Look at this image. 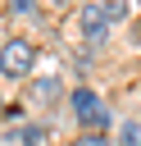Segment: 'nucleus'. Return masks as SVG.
<instances>
[{
    "label": "nucleus",
    "mask_w": 141,
    "mask_h": 146,
    "mask_svg": "<svg viewBox=\"0 0 141 146\" xmlns=\"http://www.w3.org/2000/svg\"><path fill=\"white\" fill-rule=\"evenodd\" d=\"M68 105H73V119H77L86 132H100V128L109 123V110H105V100H100L91 87H77V91L68 96Z\"/></svg>",
    "instance_id": "f257e3e1"
},
{
    "label": "nucleus",
    "mask_w": 141,
    "mask_h": 146,
    "mask_svg": "<svg viewBox=\"0 0 141 146\" xmlns=\"http://www.w3.org/2000/svg\"><path fill=\"white\" fill-rule=\"evenodd\" d=\"M32 59H36V50H32V41H23V36H9V41L0 46V73H5V78H23V73L32 68Z\"/></svg>",
    "instance_id": "f03ea898"
},
{
    "label": "nucleus",
    "mask_w": 141,
    "mask_h": 146,
    "mask_svg": "<svg viewBox=\"0 0 141 146\" xmlns=\"http://www.w3.org/2000/svg\"><path fill=\"white\" fill-rule=\"evenodd\" d=\"M82 36H86L91 46H105V36H109V18H105V9H100V0H91V5H82Z\"/></svg>",
    "instance_id": "7ed1b4c3"
},
{
    "label": "nucleus",
    "mask_w": 141,
    "mask_h": 146,
    "mask_svg": "<svg viewBox=\"0 0 141 146\" xmlns=\"http://www.w3.org/2000/svg\"><path fill=\"white\" fill-rule=\"evenodd\" d=\"M100 9H105V18H109V23H118V18L127 14V0H100Z\"/></svg>",
    "instance_id": "20e7f679"
},
{
    "label": "nucleus",
    "mask_w": 141,
    "mask_h": 146,
    "mask_svg": "<svg viewBox=\"0 0 141 146\" xmlns=\"http://www.w3.org/2000/svg\"><path fill=\"white\" fill-rule=\"evenodd\" d=\"M41 141H45V128H41V123L23 128V146H41Z\"/></svg>",
    "instance_id": "39448f33"
},
{
    "label": "nucleus",
    "mask_w": 141,
    "mask_h": 146,
    "mask_svg": "<svg viewBox=\"0 0 141 146\" xmlns=\"http://www.w3.org/2000/svg\"><path fill=\"white\" fill-rule=\"evenodd\" d=\"M118 141H123V146H141V123H127V128L118 132Z\"/></svg>",
    "instance_id": "423d86ee"
},
{
    "label": "nucleus",
    "mask_w": 141,
    "mask_h": 146,
    "mask_svg": "<svg viewBox=\"0 0 141 146\" xmlns=\"http://www.w3.org/2000/svg\"><path fill=\"white\" fill-rule=\"evenodd\" d=\"M73 146H114V141H109L105 132H82V137H77Z\"/></svg>",
    "instance_id": "0eeeda50"
},
{
    "label": "nucleus",
    "mask_w": 141,
    "mask_h": 146,
    "mask_svg": "<svg viewBox=\"0 0 141 146\" xmlns=\"http://www.w3.org/2000/svg\"><path fill=\"white\" fill-rule=\"evenodd\" d=\"M9 9H14V14H32L36 5H32V0H9Z\"/></svg>",
    "instance_id": "6e6552de"
},
{
    "label": "nucleus",
    "mask_w": 141,
    "mask_h": 146,
    "mask_svg": "<svg viewBox=\"0 0 141 146\" xmlns=\"http://www.w3.org/2000/svg\"><path fill=\"white\" fill-rule=\"evenodd\" d=\"M55 5H64V0H55Z\"/></svg>",
    "instance_id": "1a4fd4ad"
}]
</instances>
